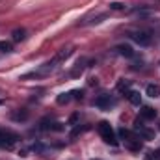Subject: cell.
I'll list each match as a JSON object with an SVG mask.
<instances>
[{"instance_id": "5b68a950", "label": "cell", "mask_w": 160, "mask_h": 160, "mask_svg": "<svg viewBox=\"0 0 160 160\" xmlns=\"http://www.w3.org/2000/svg\"><path fill=\"white\" fill-rule=\"evenodd\" d=\"M134 130L140 132V136H143L145 140H151V138H153V132L147 130V128L143 127V119H136L134 121Z\"/></svg>"}, {"instance_id": "2e32d148", "label": "cell", "mask_w": 160, "mask_h": 160, "mask_svg": "<svg viewBox=\"0 0 160 160\" xmlns=\"http://www.w3.org/2000/svg\"><path fill=\"white\" fill-rule=\"evenodd\" d=\"M26 118H28V112H26V110H19V112L13 114V119L15 121H24Z\"/></svg>"}, {"instance_id": "8992f818", "label": "cell", "mask_w": 160, "mask_h": 160, "mask_svg": "<svg viewBox=\"0 0 160 160\" xmlns=\"http://www.w3.org/2000/svg\"><path fill=\"white\" fill-rule=\"evenodd\" d=\"M110 104H114V102H112L108 93H102L95 99V106H99V108H110Z\"/></svg>"}, {"instance_id": "7c38bea8", "label": "cell", "mask_w": 160, "mask_h": 160, "mask_svg": "<svg viewBox=\"0 0 160 160\" xmlns=\"http://www.w3.org/2000/svg\"><path fill=\"white\" fill-rule=\"evenodd\" d=\"M145 93L149 95V97H153V99H157L160 95V88L157 86V84H149L147 88H145Z\"/></svg>"}, {"instance_id": "3957f363", "label": "cell", "mask_w": 160, "mask_h": 160, "mask_svg": "<svg viewBox=\"0 0 160 160\" xmlns=\"http://www.w3.org/2000/svg\"><path fill=\"white\" fill-rule=\"evenodd\" d=\"M17 142V136L8 132V130H0V147H11Z\"/></svg>"}, {"instance_id": "7a4b0ae2", "label": "cell", "mask_w": 160, "mask_h": 160, "mask_svg": "<svg viewBox=\"0 0 160 160\" xmlns=\"http://www.w3.org/2000/svg\"><path fill=\"white\" fill-rule=\"evenodd\" d=\"M56 63H58V60L54 58L52 62H47V63H43L39 69H38V71H34L32 75H34V77H47V75H50V73L56 69Z\"/></svg>"}, {"instance_id": "9a60e30c", "label": "cell", "mask_w": 160, "mask_h": 160, "mask_svg": "<svg viewBox=\"0 0 160 160\" xmlns=\"http://www.w3.org/2000/svg\"><path fill=\"white\" fill-rule=\"evenodd\" d=\"M71 54H73V48H63V50H62V52H60V54L56 56V60H58V62H62V60L69 58Z\"/></svg>"}, {"instance_id": "5bb4252c", "label": "cell", "mask_w": 160, "mask_h": 160, "mask_svg": "<svg viewBox=\"0 0 160 160\" xmlns=\"http://www.w3.org/2000/svg\"><path fill=\"white\" fill-rule=\"evenodd\" d=\"M56 101H58V104H67V102L71 101V91H69V93H60Z\"/></svg>"}, {"instance_id": "4fadbf2b", "label": "cell", "mask_w": 160, "mask_h": 160, "mask_svg": "<svg viewBox=\"0 0 160 160\" xmlns=\"http://www.w3.org/2000/svg\"><path fill=\"white\" fill-rule=\"evenodd\" d=\"M26 38V32L22 30V28H17V30H13V41H22Z\"/></svg>"}, {"instance_id": "6da1fadb", "label": "cell", "mask_w": 160, "mask_h": 160, "mask_svg": "<svg viewBox=\"0 0 160 160\" xmlns=\"http://www.w3.org/2000/svg\"><path fill=\"white\" fill-rule=\"evenodd\" d=\"M99 134L102 136V140H104L106 143H110V145H116V143H118L116 132H114V128H112V125H110L108 121H101V123H99Z\"/></svg>"}, {"instance_id": "8fae6325", "label": "cell", "mask_w": 160, "mask_h": 160, "mask_svg": "<svg viewBox=\"0 0 160 160\" xmlns=\"http://www.w3.org/2000/svg\"><path fill=\"white\" fill-rule=\"evenodd\" d=\"M127 97H128L130 104L140 106V102H142V95H140V91H128V93H127Z\"/></svg>"}, {"instance_id": "30bf717a", "label": "cell", "mask_w": 160, "mask_h": 160, "mask_svg": "<svg viewBox=\"0 0 160 160\" xmlns=\"http://www.w3.org/2000/svg\"><path fill=\"white\" fill-rule=\"evenodd\" d=\"M125 145H127L128 149H132V151H140V149H142V142H140V140H136L134 136H132V138H128V140H125Z\"/></svg>"}, {"instance_id": "ffe728a7", "label": "cell", "mask_w": 160, "mask_h": 160, "mask_svg": "<svg viewBox=\"0 0 160 160\" xmlns=\"http://www.w3.org/2000/svg\"><path fill=\"white\" fill-rule=\"evenodd\" d=\"M128 86H130L128 82H119V84H118V89H119V91H123V89L127 91V89H128Z\"/></svg>"}, {"instance_id": "ba28073f", "label": "cell", "mask_w": 160, "mask_h": 160, "mask_svg": "<svg viewBox=\"0 0 160 160\" xmlns=\"http://www.w3.org/2000/svg\"><path fill=\"white\" fill-rule=\"evenodd\" d=\"M116 50L119 52L121 56H125V58H132V56H134L132 47H130V45H125V43H123V45H118V47H116Z\"/></svg>"}, {"instance_id": "52a82bcc", "label": "cell", "mask_w": 160, "mask_h": 160, "mask_svg": "<svg viewBox=\"0 0 160 160\" xmlns=\"http://www.w3.org/2000/svg\"><path fill=\"white\" fill-rule=\"evenodd\" d=\"M140 118L142 119H155L157 118V110L155 108H151V106H143L142 110H140Z\"/></svg>"}, {"instance_id": "e0dca14e", "label": "cell", "mask_w": 160, "mask_h": 160, "mask_svg": "<svg viewBox=\"0 0 160 160\" xmlns=\"http://www.w3.org/2000/svg\"><path fill=\"white\" fill-rule=\"evenodd\" d=\"M0 52H11V45L6 41H0Z\"/></svg>"}, {"instance_id": "277c9868", "label": "cell", "mask_w": 160, "mask_h": 160, "mask_svg": "<svg viewBox=\"0 0 160 160\" xmlns=\"http://www.w3.org/2000/svg\"><path fill=\"white\" fill-rule=\"evenodd\" d=\"M130 39L136 41L140 47H147V45L151 43V36L145 34V32H132V34H130Z\"/></svg>"}, {"instance_id": "44dd1931", "label": "cell", "mask_w": 160, "mask_h": 160, "mask_svg": "<svg viewBox=\"0 0 160 160\" xmlns=\"http://www.w3.org/2000/svg\"><path fill=\"white\" fill-rule=\"evenodd\" d=\"M153 158L160 160V149H155V151H153Z\"/></svg>"}, {"instance_id": "ac0fdd59", "label": "cell", "mask_w": 160, "mask_h": 160, "mask_svg": "<svg viewBox=\"0 0 160 160\" xmlns=\"http://www.w3.org/2000/svg\"><path fill=\"white\" fill-rule=\"evenodd\" d=\"M123 8H125V6H123L121 2H112V4H110V9H114V11H119Z\"/></svg>"}, {"instance_id": "7402d4cb", "label": "cell", "mask_w": 160, "mask_h": 160, "mask_svg": "<svg viewBox=\"0 0 160 160\" xmlns=\"http://www.w3.org/2000/svg\"><path fill=\"white\" fill-rule=\"evenodd\" d=\"M158 130H160V123H158Z\"/></svg>"}, {"instance_id": "9c48e42d", "label": "cell", "mask_w": 160, "mask_h": 160, "mask_svg": "<svg viewBox=\"0 0 160 160\" xmlns=\"http://www.w3.org/2000/svg\"><path fill=\"white\" fill-rule=\"evenodd\" d=\"M41 130H63L62 123H50L48 119L41 121Z\"/></svg>"}, {"instance_id": "d6986e66", "label": "cell", "mask_w": 160, "mask_h": 160, "mask_svg": "<svg viewBox=\"0 0 160 160\" xmlns=\"http://www.w3.org/2000/svg\"><path fill=\"white\" fill-rule=\"evenodd\" d=\"M71 95H73L75 99H82V97H84V91H82V89H73Z\"/></svg>"}]
</instances>
